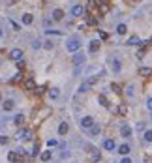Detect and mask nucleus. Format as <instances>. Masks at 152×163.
<instances>
[{
	"label": "nucleus",
	"mask_w": 152,
	"mask_h": 163,
	"mask_svg": "<svg viewBox=\"0 0 152 163\" xmlns=\"http://www.w3.org/2000/svg\"><path fill=\"white\" fill-rule=\"evenodd\" d=\"M79 49H81V41L79 39H70V41H68V43H66V51L68 53H79Z\"/></svg>",
	"instance_id": "nucleus-1"
},
{
	"label": "nucleus",
	"mask_w": 152,
	"mask_h": 163,
	"mask_svg": "<svg viewBox=\"0 0 152 163\" xmlns=\"http://www.w3.org/2000/svg\"><path fill=\"white\" fill-rule=\"evenodd\" d=\"M100 158H101V156H100V150H98V148H94V146L88 148V161H90V163H98Z\"/></svg>",
	"instance_id": "nucleus-2"
},
{
	"label": "nucleus",
	"mask_w": 152,
	"mask_h": 163,
	"mask_svg": "<svg viewBox=\"0 0 152 163\" xmlns=\"http://www.w3.org/2000/svg\"><path fill=\"white\" fill-rule=\"evenodd\" d=\"M109 68L113 73H120L122 71V62L118 58H109Z\"/></svg>",
	"instance_id": "nucleus-3"
},
{
	"label": "nucleus",
	"mask_w": 152,
	"mask_h": 163,
	"mask_svg": "<svg viewBox=\"0 0 152 163\" xmlns=\"http://www.w3.org/2000/svg\"><path fill=\"white\" fill-rule=\"evenodd\" d=\"M32 139V131L30 130H19L17 131V141H23V143H25V141H30Z\"/></svg>",
	"instance_id": "nucleus-4"
},
{
	"label": "nucleus",
	"mask_w": 152,
	"mask_h": 163,
	"mask_svg": "<svg viewBox=\"0 0 152 163\" xmlns=\"http://www.w3.org/2000/svg\"><path fill=\"white\" fill-rule=\"evenodd\" d=\"M92 126H94V118L92 116H83L81 118V127L83 130H90Z\"/></svg>",
	"instance_id": "nucleus-5"
},
{
	"label": "nucleus",
	"mask_w": 152,
	"mask_h": 163,
	"mask_svg": "<svg viewBox=\"0 0 152 163\" xmlns=\"http://www.w3.org/2000/svg\"><path fill=\"white\" fill-rule=\"evenodd\" d=\"M85 60H86V56H85V54L75 53V56H73V66H75V68H81L83 64H85Z\"/></svg>",
	"instance_id": "nucleus-6"
},
{
	"label": "nucleus",
	"mask_w": 152,
	"mask_h": 163,
	"mask_svg": "<svg viewBox=\"0 0 152 163\" xmlns=\"http://www.w3.org/2000/svg\"><path fill=\"white\" fill-rule=\"evenodd\" d=\"M10 58L15 60V62L23 60V58H25V56H23V51H21V49H11V51H10Z\"/></svg>",
	"instance_id": "nucleus-7"
},
{
	"label": "nucleus",
	"mask_w": 152,
	"mask_h": 163,
	"mask_svg": "<svg viewBox=\"0 0 152 163\" xmlns=\"http://www.w3.org/2000/svg\"><path fill=\"white\" fill-rule=\"evenodd\" d=\"M103 148H105V150H109V152H113V150H116L118 146H116V143H115L113 139H105V141H103Z\"/></svg>",
	"instance_id": "nucleus-8"
},
{
	"label": "nucleus",
	"mask_w": 152,
	"mask_h": 163,
	"mask_svg": "<svg viewBox=\"0 0 152 163\" xmlns=\"http://www.w3.org/2000/svg\"><path fill=\"white\" fill-rule=\"evenodd\" d=\"M116 150H118V154H120V156H128L130 152H132V146H130L128 143H124V144H120L118 148H116Z\"/></svg>",
	"instance_id": "nucleus-9"
},
{
	"label": "nucleus",
	"mask_w": 152,
	"mask_h": 163,
	"mask_svg": "<svg viewBox=\"0 0 152 163\" xmlns=\"http://www.w3.org/2000/svg\"><path fill=\"white\" fill-rule=\"evenodd\" d=\"M126 45H130V47H133V45H145V41H141L137 36H132V38H128Z\"/></svg>",
	"instance_id": "nucleus-10"
},
{
	"label": "nucleus",
	"mask_w": 152,
	"mask_h": 163,
	"mask_svg": "<svg viewBox=\"0 0 152 163\" xmlns=\"http://www.w3.org/2000/svg\"><path fill=\"white\" fill-rule=\"evenodd\" d=\"M83 13H85V8H83V6H79V4L72 8V15H73V17H81Z\"/></svg>",
	"instance_id": "nucleus-11"
},
{
	"label": "nucleus",
	"mask_w": 152,
	"mask_h": 163,
	"mask_svg": "<svg viewBox=\"0 0 152 163\" xmlns=\"http://www.w3.org/2000/svg\"><path fill=\"white\" fill-rule=\"evenodd\" d=\"M132 133H133V130H132V127H130L128 124H124V126L120 127V135H122V137H130Z\"/></svg>",
	"instance_id": "nucleus-12"
},
{
	"label": "nucleus",
	"mask_w": 152,
	"mask_h": 163,
	"mask_svg": "<svg viewBox=\"0 0 152 163\" xmlns=\"http://www.w3.org/2000/svg\"><path fill=\"white\" fill-rule=\"evenodd\" d=\"M13 107H15V101H13V100H6L2 103V109L4 111H13Z\"/></svg>",
	"instance_id": "nucleus-13"
},
{
	"label": "nucleus",
	"mask_w": 152,
	"mask_h": 163,
	"mask_svg": "<svg viewBox=\"0 0 152 163\" xmlns=\"http://www.w3.org/2000/svg\"><path fill=\"white\" fill-rule=\"evenodd\" d=\"M98 49H100V41H98V39H92L90 45H88V51H90V53H96Z\"/></svg>",
	"instance_id": "nucleus-14"
},
{
	"label": "nucleus",
	"mask_w": 152,
	"mask_h": 163,
	"mask_svg": "<svg viewBox=\"0 0 152 163\" xmlns=\"http://www.w3.org/2000/svg\"><path fill=\"white\" fill-rule=\"evenodd\" d=\"M68 130H70V127H68V122H60V126H58L60 135H68Z\"/></svg>",
	"instance_id": "nucleus-15"
},
{
	"label": "nucleus",
	"mask_w": 152,
	"mask_h": 163,
	"mask_svg": "<svg viewBox=\"0 0 152 163\" xmlns=\"http://www.w3.org/2000/svg\"><path fill=\"white\" fill-rule=\"evenodd\" d=\"M126 96L130 98V100L135 98V86H133V84H128V86H126Z\"/></svg>",
	"instance_id": "nucleus-16"
},
{
	"label": "nucleus",
	"mask_w": 152,
	"mask_h": 163,
	"mask_svg": "<svg viewBox=\"0 0 152 163\" xmlns=\"http://www.w3.org/2000/svg\"><path fill=\"white\" fill-rule=\"evenodd\" d=\"M143 141L145 143H152V130H145V133H143Z\"/></svg>",
	"instance_id": "nucleus-17"
},
{
	"label": "nucleus",
	"mask_w": 152,
	"mask_h": 163,
	"mask_svg": "<svg viewBox=\"0 0 152 163\" xmlns=\"http://www.w3.org/2000/svg\"><path fill=\"white\" fill-rule=\"evenodd\" d=\"M128 32V26L124 25V23H120V25H116V34H120V36H124V34Z\"/></svg>",
	"instance_id": "nucleus-18"
},
{
	"label": "nucleus",
	"mask_w": 152,
	"mask_h": 163,
	"mask_svg": "<svg viewBox=\"0 0 152 163\" xmlns=\"http://www.w3.org/2000/svg\"><path fill=\"white\" fill-rule=\"evenodd\" d=\"M58 96H60V90H58V88H54V86L49 88V98H51V100H57Z\"/></svg>",
	"instance_id": "nucleus-19"
},
{
	"label": "nucleus",
	"mask_w": 152,
	"mask_h": 163,
	"mask_svg": "<svg viewBox=\"0 0 152 163\" xmlns=\"http://www.w3.org/2000/svg\"><path fill=\"white\" fill-rule=\"evenodd\" d=\"M100 131H101V127L94 124V126L90 127V133H88V135H92V137H96V135H100Z\"/></svg>",
	"instance_id": "nucleus-20"
},
{
	"label": "nucleus",
	"mask_w": 152,
	"mask_h": 163,
	"mask_svg": "<svg viewBox=\"0 0 152 163\" xmlns=\"http://www.w3.org/2000/svg\"><path fill=\"white\" fill-rule=\"evenodd\" d=\"M13 122H15L17 126H23V122H25V115H23V112H19V115L13 118Z\"/></svg>",
	"instance_id": "nucleus-21"
},
{
	"label": "nucleus",
	"mask_w": 152,
	"mask_h": 163,
	"mask_svg": "<svg viewBox=\"0 0 152 163\" xmlns=\"http://www.w3.org/2000/svg\"><path fill=\"white\" fill-rule=\"evenodd\" d=\"M62 17H64V11H62V10H54L53 11V19L54 21H60Z\"/></svg>",
	"instance_id": "nucleus-22"
},
{
	"label": "nucleus",
	"mask_w": 152,
	"mask_h": 163,
	"mask_svg": "<svg viewBox=\"0 0 152 163\" xmlns=\"http://www.w3.org/2000/svg\"><path fill=\"white\" fill-rule=\"evenodd\" d=\"M32 21H34L32 13H25V15H23V23L25 25H32Z\"/></svg>",
	"instance_id": "nucleus-23"
},
{
	"label": "nucleus",
	"mask_w": 152,
	"mask_h": 163,
	"mask_svg": "<svg viewBox=\"0 0 152 163\" xmlns=\"http://www.w3.org/2000/svg\"><path fill=\"white\" fill-rule=\"evenodd\" d=\"M139 75H141V77H148V75H150V68H147V66L139 68Z\"/></svg>",
	"instance_id": "nucleus-24"
},
{
	"label": "nucleus",
	"mask_w": 152,
	"mask_h": 163,
	"mask_svg": "<svg viewBox=\"0 0 152 163\" xmlns=\"http://www.w3.org/2000/svg\"><path fill=\"white\" fill-rule=\"evenodd\" d=\"M51 150H45V152H41V156H39V158H41V161H49L51 159Z\"/></svg>",
	"instance_id": "nucleus-25"
},
{
	"label": "nucleus",
	"mask_w": 152,
	"mask_h": 163,
	"mask_svg": "<svg viewBox=\"0 0 152 163\" xmlns=\"http://www.w3.org/2000/svg\"><path fill=\"white\" fill-rule=\"evenodd\" d=\"M41 47H43V41H39V39L32 41V49H34V51H38V49H41Z\"/></svg>",
	"instance_id": "nucleus-26"
},
{
	"label": "nucleus",
	"mask_w": 152,
	"mask_h": 163,
	"mask_svg": "<svg viewBox=\"0 0 152 163\" xmlns=\"http://www.w3.org/2000/svg\"><path fill=\"white\" fill-rule=\"evenodd\" d=\"M25 88H28V90H34L36 88V83H34V79H28L25 83Z\"/></svg>",
	"instance_id": "nucleus-27"
},
{
	"label": "nucleus",
	"mask_w": 152,
	"mask_h": 163,
	"mask_svg": "<svg viewBox=\"0 0 152 163\" xmlns=\"http://www.w3.org/2000/svg\"><path fill=\"white\" fill-rule=\"evenodd\" d=\"M86 83H88V86H94V84L98 83V75H92V77H88V79H86Z\"/></svg>",
	"instance_id": "nucleus-28"
},
{
	"label": "nucleus",
	"mask_w": 152,
	"mask_h": 163,
	"mask_svg": "<svg viewBox=\"0 0 152 163\" xmlns=\"http://www.w3.org/2000/svg\"><path fill=\"white\" fill-rule=\"evenodd\" d=\"M98 101H100V105H103V107H109V103H107V100H105V96H98Z\"/></svg>",
	"instance_id": "nucleus-29"
},
{
	"label": "nucleus",
	"mask_w": 152,
	"mask_h": 163,
	"mask_svg": "<svg viewBox=\"0 0 152 163\" xmlns=\"http://www.w3.org/2000/svg\"><path fill=\"white\" fill-rule=\"evenodd\" d=\"M88 88H90V86H88V83H86V81H83V83H81V86H79V92H86Z\"/></svg>",
	"instance_id": "nucleus-30"
},
{
	"label": "nucleus",
	"mask_w": 152,
	"mask_h": 163,
	"mask_svg": "<svg viewBox=\"0 0 152 163\" xmlns=\"http://www.w3.org/2000/svg\"><path fill=\"white\" fill-rule=\"evenodd\" d=\"M47 146H51V148L58 146V141H57V139H49V141H47Z\"/></svg>",
	"instance_id": "nucleus-31"
},
{
	"label": "nucleus",
	"mask_w": 152,
	"mask_h": 163,
	"mask_svg": "<svg viewBox=\"0 0 152 163\" xmlns=\"http://www.w3.org/2000/svg\"><path fill=\"white\" fill-rule=\"evenodd\" d=\"M126 112H128V109H126V105H120V107H118V115H126Z\"/></svg>",
	"instance_id": "nucleus-32"
},
{
	"label": "nucleus",
	"mask_w": 152,
	"mask_h": 163,
	"mask_svg": "<svg viewBox=\"0 0 152 163\" xmlns=\"http://www.w3.org/2000/svg\"><path fill=\"white\" fill-rule=\"evenodd\" d=\"M100 11H101V13H107V11H109V6H107V4H100Z\"/></svg>",
	"instance_id": "nucleus-33"
},
{
	"label": "nucleus",
	"mask_w": 152,
	"mask_h": 163,
	"mask_svg": "<svg viewBox=\"0 0 152 163\" xmlns=\"http://www.w3.org/2000/svg\"><path fill=\"white\" fill-rule=\"evenodd\" d=\"M8 159H10V161H15V159H17V152H10V154H8Z\"/></svg>",
	"instance_id": "nucleus-34"
},
{
	"label": "nucleus",
	"mask_w": 152,
	"mask_h": 163,
	"mask_svg": "<svg viewBox=\"0 0 152 163\" xmlns=\"http://www.w3.org/2000/svg\"><path fill=\"white\" fill-rule=\"evenodd\" d=\"M118 163H133V161H132V158H130V156H124V158H122Z\"/></svg>",
	"instance_id": "nucleus-35"
},
{
	"label": "nucleus",
	"mask_w": 152,
	"mask_h": 163,
	"mask_svg": "<svg viewBox=\"0 0 152 163\" xmlns=\"http://www.w3.org/2000/svg\"><path fill=\"white\" fill-rule=\"evenodd\" d=\"M0 144H2V146L8 144V137H6V135H0Z\"/></svg>",
	"instance_id": "nucleus-36"
},
{
	"label": "nucleus",
	"mask_w": 152,
	"mask_h": 163,
	"mask_svg": "<svg viewBox=\"0 0 152 163\" xmlns=\"http://www.w3.org/2000/svg\"><path fill=\"white\" fill-rule=\"evenodd\" d=\"M10 25L13 26V30H21V26H19L17 23H15V21H10Z\"/></svg>",
	"instance_id": "nucleus-37"
},
{
	"label": "nucleus",
	"mask_w": 152,
	"mask_h": 163,
	"mask_svg": "<svg viewBox=\"0 0 152 163\" xmlns=\"http://www.w3.org/2000/svg\"><path fill=\"white\" fill-rule=\"evenodd\" d=\"M147 109L152 111V98H148V100H147Z\"/></svg>",
	"instance_id": "nucleus-38"
},
{
	"label": "nucleus",
	"mask_w": 152,
	"mask_h": 163,
	"mask_svg": "<svg viewBox=\"0 0 152 163\" xmlns=\"http://www.w3.org/2000/svg\"><path fill=\"white\" fill-rule=\"evenodd\" d=\"M143 54H145V49H139L137 51V58H143Z\"/></svg>",
	"instance_id": "nucleus-39"
},
{
	"label": "nucleus",
	"mask_w": 152,
	"mask_h": 163,
	"mask_svg": "<svg viewBox=\"0 0 152 163\" xmlns=\"http://www.w3.org/2000/svg\"><path fill=\"white\" fill-rule=\"evenodd\" d=\"M111 88H113V92H120V86H118V84H111Z\"/></svg>",
	"instance_id": "nucleus-40"
},
{
	"label": "nucleus",
	"mask_w": 152,
	"mask_h": 163,
	"mask_svg": "<svg viewBox=\"0 0 152 163\" xmlns=\"http://www.w3.org/2000/svg\"><path fill=\"white\" fill-rule=\"evenodd\" d=\"M43 47H45V49H53V43H51V41H45Z\"/></svg>",
	"instance_id": "nucleus-41"
},
{
	"label": "nucleus",
	"mask_w": 152,
	"mask_h": 163,
	"mask_svg": "<svg viewBox=\"0 0 152 163\" xmlns=\"http://www.w3.org/2000/svg\"><path fill=\"white\" fill-rule=\"evenodd\" d=\"M13 163H23V159H19V158H17V159H15V161H13Z\"/></svg>",
	"instance_id": "nucleus-42"
},
{
	"label": "nucleus",
	"mask_w": 152,
	"mask_h": 163,
	"mask_svg": "<svg viewBox=\"0 0 152 163\" xmlns=\"http://www.w3.org/2000/svg\"><path fill=\"white\" fill-rule=\"evenodd\" d=\"M100 2H101V4H107V0H100Z\"/></svg>",
	"instance_id": "nucleus-43"
},
{
	"label": "nucleus",
	"mask_w": 152,
	"mask_h": 163,
	"mask_svg": "<svg viewBox=\"0 0 152 163\" xmlns=\"http://www.w3.org/2000/svg\"><path fill=\"white\" fill-rule=\"evenodd\" d=\"M0 101H2V94H0Z\"/></svg>",
	"instance_id": "nucleus-44"
},
{
	"label": "nucleus",
	"mask_w": 152,
	"mask_h": 163,
	"mask_svg": "<svg viewBox=\"0 0 152 163\" xmlns=\"http://www.w3.org/2000/svg\"><path fill=\"white\" fill-rule=\"evenodd\" d=\"M0 36H2V30H0Z\"/></svg>",
	"instance_id": "nucleus-45"
},
{
	"label": "nucleus",
	"mask_w": 152,
	"mask_h": 163,
	"mask_svg": "<svg viewBox=\"0 0 152 163\" xmlns=\"http://www.w3.org/2000/svg\"><path fill=\"white\" fill-rule=\"evenodd\" d=\"M135 2H139V0H135Z\"/></svg>",
	"instance_id": "nucleus-46"
},
{
	"label": "nucleus",
	"mask_w": 152,
	"mask_h": 163,
	"mask_svg": "<svg viewBox=\"0 0 152 163\" xmlns=\"http://www.w3.org/2000/svg\"><path fill=\"white\" fill-rule=\"evenodd\" d=\"M150 118H152V116H150Z\"/></svg>",
	"instance_id": "nucleus-47"
}]
</instances>
